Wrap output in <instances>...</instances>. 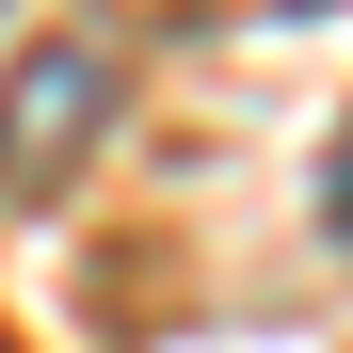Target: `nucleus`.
<instances>
[{
  "instance_id": "f257e3e1",
  "label": "nucleus",
  "mask_w": 353,
  "mask_h": 353,
  "mask_svg": "<svg viewBox=\"0 0 353 353\" xmlns=\"http://www.w3.org/2000/svg\"><path fill=\"white\" fill-rule=\"evenodd\" d=\"M97 129H112V48H81V32L17 48L0 65V209H48Z\"/></svg>"
},
{
  "instance_id": "f03ea898",
  "label": "nucleus",
  "mask_w": 353,
  "mask_h": 353,
  "mask_svg": "<svg viewBox=\"0 0 353 353\" xmlns=\"http://www.w3.org/2000/svg\"><path fill=\"white\" fill-rule=\"evenodd\" d=\"M321 225H337V241H353V145H337V176H321Z\"/></svg>"
}]
</instances>
